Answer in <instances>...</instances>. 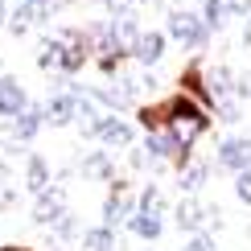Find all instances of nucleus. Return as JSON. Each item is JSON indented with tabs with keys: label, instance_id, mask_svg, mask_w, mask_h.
<instances>
[{
	"label": "nucleus",
	"instance_id": "nucleus-1",
	"mask_svg": "<svg viewBox=\"0 0 251 251\" xmlns=\"http://www.w3.org/2000/svg\"><path fill=\"white\" fill-rule=\"evenodd\" d=\"M206 103H198L194 95H173L169 103H165V132L173 136L177 144H194L198 136H202L206 128H210V116H206Z\"/></svg>",
	"mask_w": 251,
	"mask_h": 251
},
{
	"label": "nucleus",
	"instance_id": "nucleus-2",
	"mask_svg": "<svg viewBox=\"0 0 251 251\" xmlns=\"http://www.w3.org/2000/svg\"><path fill=\"white\" fill-rule=\"evenodd\" d=\"M70 0H13V21H8V33H29V29L33 25H46L50 17L54 13H62V8H66Z\"/></svg>",
	"mask_w": 251,
	"mask_h": 251
},
{
	"label": "nucleus",
	"instance_id": "nucleus-3",
	"mask_svg": "<svg viewBox=\"0 0 251 251\" xmlns=\"http://www.w3.org/2000/svg\"><path fill=\"white\" fill-rule=\"evenodd\" d=\"M165 33H169L173 41H181L185 50H206V41H210V25L202 21L198 8H185V13H169Z\"/></svg>",
	"mask_w": 251,
	"mask_h": 251
},
{
	"label": "nucleus",
	"instance_id": "nucleus-4",
	"mask_svg": "<svg viewBox=\"0 0 251 251\" xmlns=\"http://www.w3.org/2000/svg\"><path fill=\"white\" fill-rule=\"evenodd\" d=\"M210 214H218V210H210L206 202H198V198L190 194V198H181L177 202V231H185V235H198V231H206V223H210Z\"/></svg>",
	"mask_w": 251,
	"mask_h": 251
},
{
	"label": "nucleus",
	"instance_id": "nucleus-5",
	"mask_svg": "<svg viewBox=\"0 0 251 251\" xmlns=\"http://www.w3.org/2000/svg\"><path fill=\"white\" fill-rule=\"evenodd\" d=\"M62 214H70V210H66V190H62V185L41 190V194H37V206H33V223H37V226H54Z\"/></svg>",
	"mask_w": 251,
	"mask_h": 251
},
{
	"label": "nucleus",
	"instance_id": "nucleus-6",
	"mask_svg": "<svg viewBox=\"0 0 251 251\" xmlns=\"http://www.w3.org/2000/svg\"><path fill=\"white\" fill-rule=\"evenodd\" d=\"M136 210H132V190L128 185H116V190L107 194V202H103V226H111L116 231L120 223H128Z\"/></svg>",
	"mask_w": 251,
	"mask_h": 251
},
{
	"label": "nucleus",
	"instance_id": "nucleus-7",
	"mask_svg": "<svg viewBox=\"0 0 251 251\" xmlns=\"http://www.w3.org/2000/svg\"><path fill=\"white\" fill-rule=\"evenodd\" d=\"M218 165L231 169V173L247 169L251 165V136H231V140H223L218 144Z\"/></svg>",
	"mask_w": 251,
	"mask_h": 251
},
{
	"label": "nucleus",
	"instance_id": "nucleus-8",
	"mask_svg": "<svg viewBox=\"0 0 251 251\" xmlns=\"http://www.w3.org/2000/svg\"><path fill=\"white\" fill-rule=\"evenodd\" d=\"M75 120H78V95L75 91H62V95H54L46 103V124L50 128H66Z\"/></svg>",
	"mask_w": 251,
	"mask_h": 251
},
{
	"label": "nucleus",
	"instance_id": "nucleus-9",
	"mask_svg": "<svg viewBox=\"0 0 251 251\" xmlns=\"http://www.w3.org/2000/svg\"><path fill=\"white\" fill-rule=\"evenodd\" d=\"M25 107H29V95H25V87H21L17 78L0 75V116H4V120H13V116H21Z\"/></svg>",
	"mask_w": 251,
	"mask_h": 251
},
{
	"label": "nucleus",
	"instance_id": "nucleus-10",
	"mask_svg": "<svg viewBox=\"0 0 251 251\" xmlns=\"http://www.w3.org/2000/svg\"><path fill=\"white\" fill-rule=\"evenodd\" d=\"M91 95H95L103 107H128V103L136 99V82L132 78H116V82H107V87H99V91H91Z\"/></svg>",
	"mask_w": 251,
	"mask_h": 251
},
{
	"label": "nucleus",
	"instance_id": "nucleus-11",
	"mask_svg": "<svg viewBox=\"0 0 251 251\" xmlns=\"http://www.w3.org/2000/svg\"><path fill=\"white\" fill-rule=\"evenodd\" d=\"M95 140L107 144V152H111V149H132V128H128L120 116H103L99 132H95Z\"/></svg>",
	"mask_w": 251,
	"mask_h": 251
},
{
	"label": "nucleus",
	"instance_id": "nucleus-12",
	"mask_svg": "<svg viewBox=\"0 0 251 251\" xmlns=\"http://www.w3.org/2000/svg\"><path fill=\"white\" fill-rule=\"evenodd\" d=\"M132 58L140 62V66H156V62L165 58V33H156V29H149V33H140V41H136Z\"/></svg>",
	"mask_w": 251,
	"mask_h": 251
},
{
	"label": "nucleus",
	"instance_id": "nucleus-13",
	"mask_svg": "<svg viewBox=\"0 0 251 251\" xmlns=\"http://www.w3.org/2000/svg\"><path fill=\"white\" fill-rule=\"evenodd\" d=\"M41 124H46V107L29 103V107L21 111V116H13V140H33Z\"/></svg>",
	"mask_w": 251,
	"mask_h": 251
},
{
	"label": "nucleus",
	"instance_id": "nucleus-14",
	"mask_svg": "<svg viewBox=\"0 0 251 251\" xmlns=\"http://www.w3.org/2000/svg\"><path fill=\"white\" fill-rule=\"evenodd\" d=\"M62 58H66V41L58 37H50V41H41V50H37V66L41 70H62Z\"/></svg>",
	"mask_w": 251,
	"mask_h": 251
},
{
	"label": "nucleus",
	"instance_id": "nucleus-15",
	"mask_svg": "<svg viewBox=\"0 0 251 251\" xmlns=\"http://www.w3.org/2000/svg\"><path fill=\"white\" fill-rule=\"evenodd\" d=\"M206 177H210V165H202V161L194 165V161H190L185 169H177V185H181L185 194H198V190L206 185Z\"/></svg>",
	"mask_w": 251,
	"mask_h": 251
},
{
	"label": "nucleus",
	"instance_id": "nucleus-16",
	"mask_svg": "<svg viewBox=\"0 0 251 251\" xmlns=\"http://www.w3.org/2000/svg\"><path fill=\"white\" fill-rule=\"evenodd\" d=\"M25 185L33 194L50 190V165H46V156H29V161H25Z\"/></svg>",
	"mask_w": 251,
	"mask_h": 251
},
{
	"label": "nucleus",
	"instance_id": "nucleus-17",
	"mask_svg": "<svg viewBox=\"0 0 251 251\" xmlns=\"http://www.w3.org/2000/svg\"><path fill=\"white\" fill-rule=\"evenodd\" d=\"M128 226H132V235H140V239H161V231H165L161 214H144V210H136L128 218Z\"/></svg>",
	"mask_w": 251,
	"mask_h": 251
},
{
	"label": "nucleus",
	"instance_id": "nucleus-18",
	"mask_svg": "<svg viewBox=\"0 0 251 251\" xmlns=\"http://www.w3.org/2000/svg\"><path fill=\"white\" fill-rule=\"evenodd\" d=\"M82 173L87 177H99V181H107L111 173V156H107V149H99V152H91V156H82Z\"/></svg>",
	"mask_w": 251,
	"mask_h": 251
},
{
	"label": "nucleus",
	"instance_id": "nucleus-19",
	"mask_svg": "<svg viewBox=\"0 0 251 251\" xmlns=\"http://www.w3.org/2000/svg\"><path fill=\"white\" fill-rule=\"evenodd\" d=\"M111 247H116V231H111V226L82 231V251H111Z\"/></svg>",
	"mask_w": 251,
	"mask_h": 251
},
{
	"label": "nucleus",
	"instance_id": "nucleus-20",
	"mask_svg": "<svg viewBox=\"0 0 251 251\" xmlns=\"http://www.w3.org/2000/svg\"><path fill=\"white\" fill-rule=\"evenodd\" d=\"M136 210H144V214H165V194L156 190V185H144L140 206H136Z\"/></svg>",
	"mask_w": 251,
	"mask_h": 251
},
{
	"label": "nucleus",
	"instance_id": "nucleus-21",
	"mask_svg": "<svg viewBox=\"0 0 251 251\" xmlns=\"http://www.w3.org/2000/svg\"><path fill=\"white\" fill-rule=\"evenodd\" d=\"M235 198H239L243 206H251V165L235 173Z\"/></svg>",
	"mask_w": 251,
	"mask_h": 251
},
{
	"label": "nucleus",
	"instance_id": "nucleus-22",
	"mask_svg": "<svg viewBox=\"0 0 251 251\" xmlns=\"http://www.w3.org/2000/svg\"><path fill=\"white\" fill-rule=\"evenodd\" d=\"M181 251H214V239L206 231H198V235H190V243H185Z\"/></svg>",
	"mask_w": 251,
	"mask_h": 251
},
{
	"label": "nucleus",
	"instance_id": "nucleus-23",
	"mask_svg": "<svg viewBox=\"0 0 251 251\" xmlns=\"http://www.w3.org/2000/svg\"><path fill=\"white\" fill-rule=\"evenodd\" d=\"M99 4H103V8H107V13H111V17H116V13H132V8H136V4H140V0H99Z\"/></svg>",
	"mask_w": 251,
	"mask_h": 251
},
{
	"label": "nucleus",
	"instance_id": "nucleus-24",
	"mask_svg": "<svg viewBox=\"0 0 251 251\" xmlns=\"http://www.w3.org/2000/svg\"><path fill=\"white\" fill-rule=\"evenodd\" d=\"M13 202V194H8V165L0 161V206H8Z\"/></svg>",
	"mask_w": 251,
	"mask_h": 251
},
{
	"label": "nucleus",
	"instance_id": "nucleus-25",
	"mask_svg": "<svg viewBox=\"0 0 251 251\" xmlns=\"http://www.w3.org/2000/svg\"><path fill=\"white\" fill-rule=\"evenodd\" d=\"M226 8H231L235 17H247L251 13V0H226Z\"/></svg>",
	"mask_w": 251,
	"mask_h": 251
},
{
	"label": "nucleus",
	"instance_id": "nucleus-26",
	"mask_svg": "<svg viewBox=\"0 0 251 251\" xmlns=\"http://www.w3.org/2000/svg\"><path fill=\"white\" fill-rule=\"evenodd\" d=\"M243 46L251 50V13H247V29H243Z\"/></svg>",
	"mask_w": 251,
	"mask_h": 251
},
{
	"label": "nucleus",
	"instance_id": "nucleus-27",
	"mask_svg": "<svg viewBox=\"0 0 251 251\" xmlns=\"http://www.w3.org/2000/svg\"><path fill=\"white\" fill-rule=\"evenodd\" d=\"M0 25H4V0H0Z\"/></svg>",
	"mask_w": 251,
	"mask_h": 251
},
{
	"label": "nucleus",
	"instance_id": "nucleus-28",
	"mask_svg": "<svg viewBox=\"0 0 251 251\" xmlns=\"http://www.w3.org/2000/svg\"><path fill=\"white\" fill-rule=\"evenodd\" d=\"M0 251H25V247H0Z\"/></svg>",
	"mask_w": 251,
	"mask_h": 251
}]
</instances>
